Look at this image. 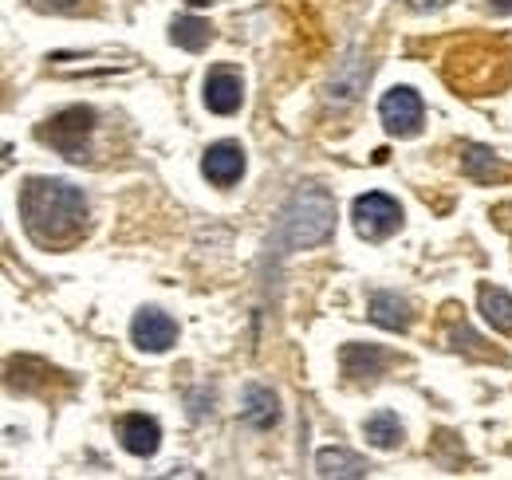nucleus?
<instances>
[{
	"instance_id": "nucleus-14",
	"label": "nucleus",
	"mask_w": 512,
	"mask_h": 480,
	"mask_svg": "<svg viewBox=\"0 0 512 480\" xmlns=\"http://www.w3.org/2000/svg\"><path fill=\"white\" fill-rule=\"evenodd\" d=\"M316 473L320 477H347V480H359L371 473V465L359 457V453H351V449H343V445H327V449H320L316 453Z\"/></svg>"
},
{
	"instance_id": "nucleus-16",
	"label": "nucleus",
	"mask_w": 512,
	"mask_h": 480,
	"mask_svg": "<svg viewBox=\"0 0 512 480\" xmlns=\"http://www.w3.org/2000/svg\"><path fill=\"white\" fill-rule=\"evenodd\" d=\"M241 421L253 425V429H276L280 425L276 394L268 386H249L245 390V406H241Z\"/></svg>"
},
{
	"instance_id": "nucleus-12",
	"label": "nucleus",
	"mask_w": 512,
	"mask_h": 480,
	"mask_svg": "<svg viewBox=\"0 0 512 480\" xmlns=\"http://www.w3.org/2000/svg\"><path fill=\"white\" fill-rule=\"evenodd\" d=\"M115 433H119V445L127 449L130 457H154L158 445H162V425L154 418H146V414H127V418H119Z\"/></svg>"
},
{
	"instance_id": "nucleus-17",
	"label": "nucleus",
	"mask_w": 512,
	"mask_h": 480,
	"mask_svg": "<svg viewBox=\"0 0 512 480\" xmlns=\"http://www.w3.org/2000/svg\"><path fill=\"white\" fill-rule=\"evenodd\" d=\"M477 300H481V315L493 323V331L512 335V296L509 292H505V288H493V284H481Z\"/></svg>"
},
{
	"instance_id": "nucleus-4",
	"label": "nucleus",
	"mask_w": 512,
	"mask_h": 480,
	"mask_svg": "<svg viewBox=\"0 0 512 480\" xmlns=\"http://www.w3.org/2000/svg\"><path fill=\"white\" fill-rule=\"evenodd\" d=\"M351 225L363 240H386L390 233L402 229V205L386 193H363V197H355Z\"/></svg>"
},
{
	"instance_id": "nucleus-22",
	"label": "nucleus",
	"mask_w": 512,
	"mask_h": 480,
	"mask_svg": "<svg viewBox=\"0 0 512 480\" xmlns=\"http://www.w3.org/2000/svg\"><path fill=\"white\" fill-rule=\"evenodd\" d=\"M489 8H493L497 16H509V12H512V0H489Z\"/></svg>"
},
{
	"instance_id": "nucleus-9",
	"label": "nucleus",
	"mask_w": 512,
	"mask_h": 480,
	"mask_svg": "<svg viewBox=\"0 0 512 480\" xmlns=\"http://www.w3.org/2000/svg\"><path fill=\"white\" fill-rule=\"evenodd\" d=\"M130 67H134V56L127 52H91V56L60 52V56H52L56 75H115V71H130Z\"/></svg>"
},
{
	"instance_id": "nucleus-8",
	"label": "nucleus",
	"mask_w": 512,
	"mask_h": 480,
	"mask_svg": "<svg viewBox=\"0 0 512 480\" xmlns=\"http://www.w3.org/2000/svg\"><path fill=\"white\" fill-rule=\"evenodd\" d=\"M245 103V79L233 67H213L205 75V107L213 115H233Z\"/></svg>"
},
{
	"instance_id": "nucleus-24",
	"label": "nucleus",
	"mask_w": 512,
	"mask_h": 480,
	"mask_svg": "<svg viewBox=\"0 0 512 480\" xmlns=\"http://www.w3.org/2000/svg\"><path fill=\"white\" fill-rule=\"evenodd\" d=\"M190 8H205V4H213V0H186Z\"/></svg>"
},
{
	"instance_id": "nucleus-2",
	"label": "nucleus",
	"mask_w": 512,
	"mask_h": 480,
	"mask_svg": "<svg viewBox=\"0 0 512 480\" xmlns=\"http://www.w3.org/2000/svg\"><path fill=\"white\" fill-rule=\"evenodd\" d=\"M335 233V197L323 185H300L272 229V248L276 252H296V248H316Z\"/></svg>"
},
{
	"instance_id": "nucleus-5",
	"label": "nucleus",
	"mask_w": 512,
	"mask_h": 480,
	"mask_svg": "<svg viewBox=\"0 0 512 480\" xmlns=\"http://www.w3.org/2000/svg\"><path fill=\"white\" fill-rule=\"evenodd\" d=\"M379 119H383V126L390 134L414 138V134L422 130L426 107H422V99H418L414 87H390L383 95V103H379Z\"/></svg>"
},
{
	"instance_id": "nucleus-18",
	"label": "nucleus",
	"mask_w": 512,
	"mask_h": 480,
	"mask_svg": "<svg viewBox=\"0 0 512 480\" xmlns=\"http://www.w3.org/2000/svg\"><path fill=\"white\" fill-rule=\"evenodd\" d=\"M363 433H367V441L375 449H398L402 445V421H398V414H390V410L371 414V418L363 421Z\"/></svg>"
},
{
	"instance_id": "nucleus-23",
	"label": "nucleus",
	"mask_w": 512,
	"mask_h": 480,
	"mask_svg": "<svg viewBox=\"0 0 512 480\" xmlns=\"http://www.w3.org/2000/svg\"><path fill=\"white\" fill-rule=\"evenodd\" d=\"M44 4H52V8H71L75 0H44Z\"/></svg>"
},
{
	"instance_id": "nucleus-10",
	"label": "nucleus",
	"mask_w": 512,
	"mask_h": 480,
	"mask_svg": "<svg viewBox=\"0 0 512 480\" xmlns=\"http://www.w3.org/2000/svg\"><path fill=\"white\" fill-rule=\"evenodd\" d=\"M367 79H371V63L363 60L359 52H351L347 60L339 63V71L331 75V83H327V103H335V107H351V103L363 95Z\"/></svg>"
},
{
	"instance_id": "nucleus-21",
	"label": "nucleus",
	"mask_w": 512,
	"mask_h": 480,
	"mask_svg": "<svg viewBox=\"0 0 512 480\" xmlns=\"http://www.w3.org/2000/svg\"><path fill=\"white\" fill-rule=\"evenodd\" d=\"M406 4H410L414 12H434V8H442L446 0H406Z\"/></svg>"
},
{
	"instance_id": "nucleus-19",
	"label": "nucleus",
	"mask_w": 512,
	"mask_h": 480,
	"mask_svg": "<svg viewBox=\"0 0 512 480\" xmlns=\"http://www.w3.org/2000/svg\"><path fill=\"white\" fill-rule=\"evenodd\" d=\"M170 40H174L178 48H186V52H201V48L213 40V28H209L201 16H178V20L170 24Z\"/></svg>"
},
{
	"instance_id": "nucleus-6",
	"label": "nucleus",
	"mask_w": 512,
	"mask_h": 480,
	"mask_svg": "<svg viewBox=\"0 0 512 480\" xmlns=\"http://www.w3.org/2000/svg\"><path fill=\"white\" fill-rule=\"evenodd\" d=\"M130 339L138 351H150V355H162L178 343V323L162 311V307H142L130 323Z\"/></svg>"
},
{
	"instance_id": "nucleus-20",
	"label": "nucleus",
	"mask_w": 512,
	"mask_h": 480,
	"mask_svg": "<svg viewBox=\"0 0 512 480\" xmlns=\"http://www.w3.org/2000/svg\"><path fill=\"white\" fill-rule=\"evenodd\" d=\"M453 347H457V351H465V355H473V359H497L501 362V355H497V351H489V347H481V339H477L465 323L453 331Z\"/></svg>"
},
{
	"instance_id": "nucleus-13",
	"label": "nucleus",
	"mask_w": 512,
	"mask_h": 480,
	"mask_svg": "<svg viewBox=\"0 0 512 480\" xmlns=\"http://www.w3.org/2000/svg\"><path fill=\"white\" fill-rule=\"evenodd\" d=\"M367 311H371V323H379L383 331H398V335L410 331V323H414V307L398 292H375Z\"/></svg>"
},
{
	"instance_id": "nucleus-15",
	"label": "nucleus",
	"mask_w": 512,
	"mask_h": 480,
	"mask_svg": "<svg viewBox=\"0 0 512 480\" xmlns=\"http://www.w3.org/2000/svg\"><path fill=\"white\" fill-rule=\"evenodd\" d=\"M461 174L469 181H481V185H493V181L505 178V166L501 158L489 150V146H461Z\"/></svg>"
},
{
	"instance_id": "nucleus-3",
	"label": "nucleus",
	"mask_w": 512,
	"mask_h": 480,
	"mask_svg": "<svg viewBox=\"0 0 512 480\" xmlns=\"http://www.w3.org/2000/svg\"><path fill=\"white\" fill-rule=\"evenodd\" d=\"M40 142L52 146L56 154H64L67 162H83L87 158V142L95 134V111L91 107H67L56 119H48L40 130Z\"/></svg>"
},
{
	"instance_id": "nucleus-1",
	"label": "nucleus",
	"mask_w": 512,
	"mask_h": 480,
	"mask_svg": "<svg viewBox=\"0 0 512 480\" xmlns=\"http://www.w3.org/2000/svg\"><path fill=\"white\" fill-rule=\"evenodd\" d=\"M20 221L44 248L67 244L87 225V197L64 178H32L20 189Z\"/></svg>"
},
{
	"instance_id": "nucleus-7",
	"label": "nucleus",
	"mask_w": 512,
	"mask_h": 480,
	"mask_svg": "<svg viewBox=\"0 0 512 480\" xmlns=\"http://www.w3.org/2000/svg\"><path fill=\"white\" fill-rule=\"evenodd\" d=\"M201 174L213 181L217 189H229V185H237L241 174H245V150H241V142H213L209 150H205V158H201Z\"/></svg>"
},
{
	"instance_id": "nucleus-11",
	"label": "nucleus",
	"mask_w": 512,
	"mask_h": 480,
	"mask_svg": "<svg viewBox=\"0 0 512 480\" xmlns=\"http://www.w3.org/2000/svg\"><path fill=\"white\" fill-rule=\"evenodd\" d=\"M339 366L351 382H375L390 366V351L375 347V343H343L339 351Z\"/></svg>"
}]
</instances>
